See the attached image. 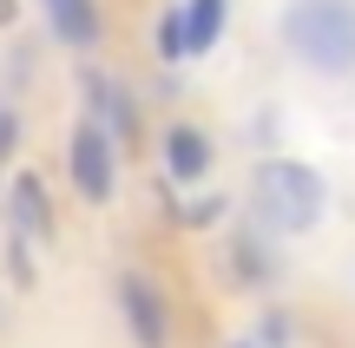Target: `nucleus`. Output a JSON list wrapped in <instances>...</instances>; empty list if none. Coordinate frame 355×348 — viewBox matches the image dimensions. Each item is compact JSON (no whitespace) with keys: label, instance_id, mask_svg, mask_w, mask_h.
I'll list each match as a JSON object with an SVG mask.
<instances>
[{"label":"nucleus","instance_id":"obj_1","mask_svg":"<svg viewBox=\"0 0 355 348\" xmlns=\"http://www.w3.org/2000/svg\"><path fill=\"white\" fill-rule=\"evenodd\" d=\"M329 178H322L309 158L296 152H257L250 184H243V217L257 230H270L277 244H296V237H316L329 223Z\"/></svg>","mask_w":355,"mask_h":348},{"label":"nucleus","instance_id":"obj_2","mask_svg":"<svg viewBox=\"0 0 355 348\" xmlns=\"http://www.w3.org/2000/svg\"><path fill=\"white\" fill-rule=\"evenodd\" d=\"M277 46L309 79H329V86L355 79V0H283Z\"/></svg>","mask_w":355,"mask_h":348},{"label":"nucleus","instance_id":"obj_3","mask_svg":"<svg viewBox=\"0 0 355 348\" xmlns=\"http://www.w3.org/2000/svg\"><path fill=\"white\" fill-rule=\"evenodd\" d=\"M119 152H125V145H119L99 118L79 112V125L66 131V178H73L79 204H112L119 197Z\"/></svg>","mask_w":355,"mask_h":348},{"label":"nucleus","instance_id":"obj_4","mask_svg":"<svg viewBox=\"0 0 355 348\" xmlns=\"http://www.w3.org/2000/svg\"><path fill=\"white\" fill-rule=\"evenodd\" d=\"M112 302H119V322H125V336L139 348H171V296H165V283H152L145 270H119Z\"/></svg>","mask_w":355,"mask_h":348},{"label":"nucleus","instance_id":"obj_5","mask_svg":"<svg viewBox=\"0 0 355 348\" xmlns=\"http://www.w3.org/2000/svg\"><path fill=\"white\" fill-rule=\"evenodd\" d=\"M211 165H217V138L204 125L171 118V125L158 131V178H165L171 191H198V184H211Z\"/></svg>","mask_w":355,"mask_h":348},{"label":"nucleus","instance_id":"obj_6","mask_svg":"<svg viewBox=\"0 0 355 348\" xmlns=\"http://www.w3.org/2000/svg\"><path fill=\"white\" fill-rule=\"evenodd\" d=\"M79 112L99 118L119 145H132V138H139V125H145L139 92H132L119 73H105V66H86V73H79Z\"/></svg>","mask_w":355,"mask_h":348},{"label":"nucleus","instance_id":"obj_7","mask_svg":"<svg viewBox=\"0 0 355 348\" xmlns=\"http://www.w3.org/2000/svg\"><path fill=\"white\" fill-rule=\"evenodd\" d=\"M0 197H7V237H26L33 250H46L60 237V210H53V191L40 171H13Z\"/></svg>","mask_w":355,"mask_h":348},{"label":"nucleus","instance_id":"obj_8","mask_svg":"<svg viewBox=\"0 0 355 348\" xmlns=\"http://www.w3.org/2000/svg\"><path fill=\"white\" fill-rule=\"evenodd\" d=\"M224 257H230V283H237V289H250V296H263V289H277V276H283L277 237H270V230H257V223H243V230H230Z\"/></svg>","mask_w":355,"mask_h":348},{"label":"nucleus","instance_id":"obj_9","mask_svg":"<svg viewBox=\"0 0 355 348\" xmlns=\"http://www.w3.org/2000/svg\"><path fill=\"white\" fill-rule=\"evenodd\" d=\"M40 13H46V33L60 39V46H73V53H92L105 39L99 0H40Z\"/></svg>","mask_w":355,"mask_h":348},{"label":"nucleus","instance_id":"obj_10","mask_svg":"<svg viewBox=\"0 0 355 348\" xmlns=\"http://www.w3.org/2000/svg\"><path fill=\"white\" fill-rule=\"evenodd\" d=\"M184 33H191V59L217 53L230 33V0H184Z\"/></svg>","mask_w":355,"mask_h":348},{"label":"nucleus","instance_id":"obj_11","mask_svg":"<svg viewBox=\"0 0 355 348\" xmlns=\"http://www.w3.org/2000/svg\"><path fill=\"white\" fill-rule=\"evenodd\" d=\"M165 210H171V223H184V230H217V223L230 217V197L211 191V184H198V197H178L165 184Z\"/></svg>","mask_w":355,"mask_h":348},{"label":"nucleus","instance_id":"obj_12","mask_svg":"<svg viewBox=\"0 0 355 348\" xmlns=\"http://www.w3.org/2000/svg\"><path fill=\"white\" fill-rule=\"evenodd\" d=\"M152 53H158V66H191V33H184V0L178 7H165L152 20Z\"/></svg>","mask_w":355,"mask_h":348},{"label":"nucleus","instance_id":"obj_13","mask_svg":"<svg viewBox=\"0 0 355 348\" xmlns=\"http://www.w3.org/2000/svg\"><path fill=\"white\" fill-rule=\"evenodd\" d=\"M257 342L263 348H290L296 342V315L283 309V302H263V309H257V329H250Z\"/></svg>","mask_w":355,"mask_h":348},{"label":"nucleus","instance_id":"obj_14","mask_svg":"<svg viewBox=\"0 0 355 348\" xmlns=\"http://www.w3.org/2000/svg\"><path fill=\"white\" fill-rule=\"evenodd\" d=\"M20 105L13 99H0V165H13V152H20Z\"/></svg>","mask_w":355,"mask_h":348},{"label":"nucleus","instance_id":"obj_15","mask_svg":"<svg viewBox=\"0 0 355 348\" xmlns=\"http://www.w3.org/2000/svg\"><path fill=\"white\" fill-rule=\"evenodd\" d=\"M250 138H257V152H277V138H283V105H257Z\"/></svg>","mask_w":355,"mask_h":348},{"label":"nucleus","instance_id":"obj_16","mask_svg":"<svg viewBox=\"0 0 355 348\" xmlns=\"http://www.w3.org/2000/svg\"><path fill=\"white\" fill-rule=\"evenodd\" d=\"M13 20H20V0H0V33H13Z\"/></svg>","mask_w":355,"mask_h":348},{"label":"nucleus","instance_id":"obj_17","mask_svg":"<svg viewBox=\"0 0 355 348\" xmlns=\"http://www.w3.org/2000/svg\"><path fill=\"white\" fill-rule=\"evenodd\" d=\"M224 348H263V342H257V336H243V342H224Z\"/></svg>","mask_w":355,"mask_h":348},{"label":"nucleus","instance_id":"obj_18","mask_svg":"<svg viewBox=\"0 0 355 348\" xmlns=\"http://www.w3.org/2000/svg\"><path fill=\"white\" fill-rule=\"evenodd\" d=\"M0 191H7V165H0Z\"/></svg>","mask_w":355,"mask_h":348}]
</instances>
